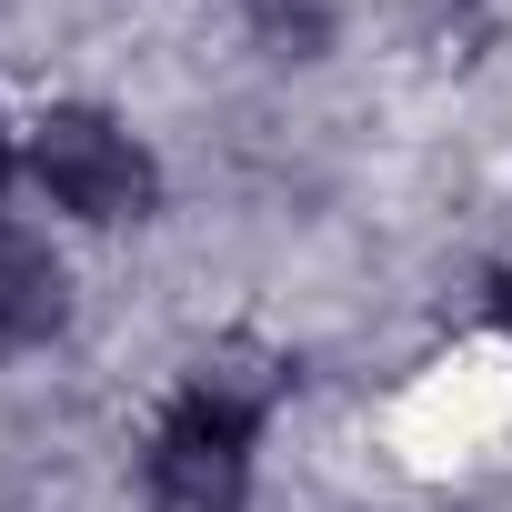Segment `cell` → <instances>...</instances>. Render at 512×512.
Segmentation results:
<instances>
[{"label": "cell", "instance_id": "obj_1", "mask_svg": "<svg viewBox=\"0 0 512 512\" xmlns=\"http://www.w3.org/2000/svg\"><path fill=\"white\" fill-rule=\"evenodd\" d=\"M272 382L241 362H201L191 392L151 432V512H241L251 482V432H262Z\"/></svg>", "mask_w": 512, "mask_h": 512}, {"label": "cell", "instance_id": "obj_2", "mask_svg": "<svg viewBox=\"0 0 512 512\" xmlns=\"http://www.w3.org/2000/svg\"><path fill=\"white\" fill-rule=\"evenodd\" d=\"M31 171L81 221H141L151 211V161H141V141L111 111H51L41 141H31Z\"/></svg>", "mask_w": 512, "mask_h": 512}, {"label": "cell", "instance_id": "obj_3", "mask_svg": "<svg viewBox=\"0 0 512 512\" xmlns=\"http://www.w3.org/2000/svg\"><path fill=\"white\" fill-rule=\"evenodd\" d=\"M51 322H61V262L41 241H0V362L31 352Z\"/></svg>", "mask_w": 512, "mask_h": 512}, {"label": "cell", "instance_id": "obj_4", "mask_svg": "<svg viewBox=\"0 0 512 512\" xmlns=\"http://www.w3.org/2000/svg\"><path fill=\"white\" fill-rule=\"evenodd\" d=\"M502 322H512V282H502Z\"/></svg>", "mask_w": 512, "mask_h": 512}, {"label": "cell", "instance_id": "obj_5", "mask_svg": "<svg viewBox=\"0 0 512 512\" xmlns=\"http://www.w3.org/2000/svg\"><path fill=\"white\" fill-rule=\"evenodd\" d=\"M0 181H11V151H0Z\"/></svg>", "mask_w": 512, "mask_h": 512}]
</instances>
